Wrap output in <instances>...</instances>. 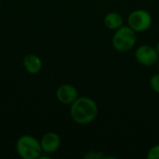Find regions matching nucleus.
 I'll return each mask as SVG.
<instances>
[{"mask_svg": "<svg viewBox=\"0 0 159 159\" xmlns=\"http://www.w3.org/2000/svg\"><path fill=\"white\" fill-rule=\"evenodd\" d=\"M99 107L96 102L87 96L78 97L70 107V116L72 120L81 126L92 123L98 116Z\"/></svg>", "mask_w": 159, "mask_h": 159, "instance_id": "1", "label": "nucleus"}, {"mask_svg": "<svg viewBox=\"0 0 159 159\" xmlns=\"http://www.w3.org/2000/svg\"><path fill=\"white\" fill-rule=\"evenodd\" d=\"M16 151L22 159H39L43 154L40 141L29 134L19 137L16 143Z\"/></svg>", "mask_w": 159, "mask_h": 159, "instance_id": "2", "label": "nucleus"}, {"mask_svg": "<svg viewBox=\"0 0 159 159\" xmlns=\"http://www.w3.org/2000/svg\"><path fill=\"white\" fill-rule=\"evenodd\" d=\"M137 43V33L128 24L123 25L115 31L112 37V46L118 52L131 50Z\"/></svg>", "mask_w": 159, "mask_h": 159, "instance_id": "3", "label": "nucleus"}, {"mask_svg": "<svg viewBox=\"0 0 159 159\" xmlns=\"http://www.w3.org/2000/svg\"><path fill=\"white\" fill-rule=\"evenodd\" d=\"M127 23L134 32L143 33L151 28L153 24V17L146 9L138 8L129 14Z\"/></svg>", "mask_w": 159, "mask_h": 159, "instance_id": "4", "label": "nucleus"}, {"mask_svg": "<svg viewBox=\"0 0 159 159\" xmlns=\"http://www.w3.org/2000/svg\"><path fill=\"white\" fill-rule=\"evenodd\" d=\"M135 59L143 66L150 67L157 65L159 54L155 47L150 45H141L135 50Z\"/></svg>", "mask_w": 159, "mask_h": 159, "instance_id": "5", "label": "nucleus"}, {"mask_svg": "<svg viewBox=\"0 0 159 159\" xmlns=\"http://www.w3.org/2000/svg\"><path fill=\"white\" fill-rule=\"evenodd\" d=\"M78 97V89L71 84H62L56 90V99L62 104L71 105Z\"/></svg>", "mask_w": 159, "mask_h": 159, "instance_id": "6", "label": "nucleus"}, {"mask_svg": "<svg viewBox=\"0 0 159 159\" xmlns=\"http://www.w3.org/2000/svg\"><path fill=\"white\" fill-rule=\"evenodd\" d=\"M61 137L55 132H48L44 134L40 140V144L44 154L51 155L59 150L61 147Z\"/></svg>", "mask_w": 159, "mask_h": 159, "instance_id": "7", "label": "nucleus"}, {"mask_svg": "<svg viewBox=\"0 0 159 159\" xmlns=\"http://www.w3.org/2000/svg\"><path fill=\"white\" fill-rule=\"evenodd\" d=\"M22 64L25 71L31 75L38 74L43 66L41 59L34 54H27L22 60Z\"/></svg>", "mask_w": 159, "mask_h": 159, "instance_id": "8", "label": "nucleus"}, {"mask_svg": "<svg viewBox=\"0 0 159 159\" xmlns=\"http://www.w3.org/2000/svg\"><path fill=\"white\" fill-rule=\"evenodd\" d=\"M104 26L112 31H116L124 25L123 17L117 12H109L103 18Z\"/></svg>", "mask_w": 159, "mask_h": 159, "instance_id": "9", "label": "nucleus"}, {"mask_svg": "<svg viewBox=\"0 0 159 159\" xmlns=\"http://www.w3.org/2000/svg\"><path fill=\"white\" fill-rule=\"evenodd\" d=\"M84 159H104L105 155L101 151H89L83 156Z\"/></svg>", "mask_w": 159, "mask_h": 159, "instance_id": "10", "label": "nucleus"}, {"mask_svg": "<svg viewBox=\"0 0 159 159\" xmlns=\"http://www.w3.org/2000/svg\"><path fill=\"white\" fill-rule=\"evenodd\" d=\"M146 157L148 159H159V143L155 144L148 150Z\"/></svg>", "mask_w": 159, "mask_h": 159, "instance_id": "11", "label": "nucleus"}, {"mask_svg": "<svg viewBox=\"0 0 159 159\" xmlns=\"http://www.w3.org/2000/svg\"><path fill=\"white\" fill-rule=\"evenodd\" d=\"M150 87L157 94L159 95V73L154 75L150 78Z\"/></svg>", "mask_w": 159, "mask_h": 159, "instance_id": "12", "label": "nucleus"}, {"mask_svg": "<svg viewBox=\"0 0 159 159\" xmlns=\"http://www.w3.org/2000/svg\"><path fill=\"white\" fill-rule=\"evenodd\" d=\"M155 48H156V49H157V53L159 54V41L157 42V45H156V47H155Z\"/></svg>", "mask_w": 159, "mask_h": 159, "instance_id": "13", "label": "nucleus"}, {"mask_svg": "<svg viewBox=\"0 0 159 159\" xmlns=\"http://www.w3.org/2000/svg\"><path fill=\"white\" fill-rule=\"evenodd\" d=\"M157 70H158V73H159V60H158V61H157Z\"/></svg>", "mask_w": 159, "mask_h": 159, "instance_id": "14", "label": "nucleus"}, {"mask_svg": "<svg viewBox=\"0 0 159 159\" xmlns=\"http://www.w3.org/2000/svg\"><path fill=\"white\" fill-rule=\"evenodd\" d=\"M0 10H1V4H0Z\"/></svg>", "mask_w": 159, "mask_h": 159, "instance_id": "15", "label": "nucleus"}]
</instances>
